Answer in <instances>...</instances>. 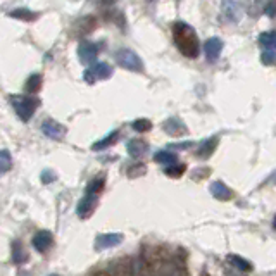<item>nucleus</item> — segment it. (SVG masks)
I'll return each mask as SVG.
<instances>
[{"label": "nucleus", "instance_id": "bb28decb", "mask_svg": "<svg viewBox=\"0 0 276 276\" xmlns=\"http://www.w3.org/2000/svg\"><path fill=\"white\" fill-rule=\"evenodd\" d=\"M131 126H133L135 131H140V133H145V131H149L150 128H152V123H150L149 119H145V118H143V119L133 121V124H131Z\"/></svg>", "mask_w": 276, "mask_h": 276}, {"label": "nucleus", "instance_id": "423d86ee", "mask_svg": "<svg viewBox=\"0 0 276 276\" xmlns=\"http://www.w3.org/2000/svg\"><path fill=\"white\" fill-rule=\"evenodd\" d=\"M78 55L81 62L92 64V62H95L97 55H99V47H97V43H93V41L83 40L81 43L78 45Z\"/></svg>", "mask_w": 276, "mask_h": 276}, {"label": "nucleus", "instance_id": "4468645a", "mask_svg": "<svg viewBox=\"0 0 276 276\" xmlns=\"http://www.w3.org/2000/svg\"><path fill=\"white\" fill-rule=\"evenodd\" d=\"M185 124L181 123L180 119H176V118H171V119H167L166 123H164V131L169 135H173V137H180V135L185 133Z\"/></svg>", "mask_w": 276, "mask_h": 276}, {"label": "nucleus", "instance_id": "9d476101", "mask_svg": "<svg viewBox=\"0 0 276 276\" xmlns=\"http://www.w3.org/2000/svg\"><path fill=\"white\" fill-rule=\"evenodd\" d=\"M97 207V195H90V194H86L85 197L79 200V204H78V216L81 219H85V218H88V216H92V212H93V209Z\"/></svg>", "mask_w": 276, "mask_h": 276}, {"label": "nucleus", "instance_id": "9b49d317", "mask_svg": "<svg viewBox=\"0 0 276 276\" xmlns=\"http://www.w3.org/2000/svg\"><path fill=\"white\" fill-rule=\"evenodd\" d=\"M121 242H123V235H119V233H107V235L97 237L95 247L99 250H102V249H109V247H114V245H119Z\"/></svg>", "mask_w": 276, "mask_h": 276}, {"label": "nucleus", "instance_id": "dca6fc26", "mask_svg": "<svg viewBox=\"0 0 276 276\" xmlns=\"http://www.w3.org/2000/svg\"><path fill=\"white\" fill-rule=\"evenodd\" d=\"M216 147H218V137L205 140V142L197 149V156L200 157V159H207V157L216 150Z\"/></svg>", "mask_w": 276, "mask_h": 276}, {"label": "nucleus", "instance_id": "1a4fd4ad", "mask_svg": "<svg viewBox=\"0 0 276 276\" xmlns=\"http://www.w3.org/2000/svg\"><path fill=\"white\" fill-rule=\"evenodd\" d=\"M52 243H54V237H52V233L47 232V230H41V232H38L37 235L33 237V247L38 252H47L52 247Z\"/></svg>", "mask_w": 276, "mask_h": 276}, {"label": "nucleus", "instance_id": "6e6552de", "mask_svg": "<svg viewBox=\"0 0 276 276\" xmlns=\"http://www.w3.org/2000/svg\"><path fill=\"white\" fill-rule=\"evenodd\" d=\"M41 131H43V133L52 140H62L66 137V128L54 119L43 121V124H41Z\"/></svg>", "mask_w": 276, "mask_h": 276}, {"label": "nucleus", "instance_id": "f3484780", "mask_svg": "<svg viewBox=\"0 0 276 276\" xmlns=\"http://www.w3.org/2000/svg\"><path fill=\"white\" fill-rule=\"evenodd\" d=\"M12 261L14 264H24L28 261V252L24 250V245L19 240L12 243Z\"/></svg>", "mask_w": 276, "mask_h": 276}, {"label": "nucleus", "instance_id": "7ed1b4c3", "mask_svg": "<svg viewBox=\"0 0 276 276\" xmlns=\"http://www.w3.org/2000/svg\"><path fill=\"white\" fill-rule=\"evenodd\" d=\"M116 61L121 68L128 69V71H135V73L143 71L142 59H140L133 50H130V48H119V50L116 52Z\"/></svg>", "mask_w": 276, "mask_h": 276}, {"label": "nucleus", "instance_id": "2eb2a0df", "mask_svg": "<svg viewBox=\"0 0 276 276\" xmlns=\"http://www.w3.org/2000/svg\"><path fill=\"white\" fill-rule=\"evenodd\" d=\"M126 149L131 157H140L149 150V145H147V142H143V140L135 138V140H130V142H128Z\"/></svg>", "mask_w": 276, "mask_h": 276}, {"label": "nucleus", "instance_id": "7c9ffc66", "mask_svg": "<svg viewBox=\"0 0 276 276\" xmlns=\"http://www.w3.org/2000/svg\"><path fill=\"white\" fill-rule=\"evenodd\" d=\"M102 2H104V3H114L116 0H102Z\"/></svg>", "mask_w": 276, "mask_h": 276}, {"label": "nucleus", "instance_id": "b1692460", "mask_svg": "<svg viewBox=\"0 0 276 276\" xmlns=\"http://www.w3.org/2000/svg\"><path fill=\"white\" fill-rule=\"evenodd\" d=\"M118 135H119V133H118V131H113V133L107 135L106 138H102V140H99V142H97V143H93L92 149H93V150H104V149H106V147H109L111 143L116 142Z\"/></svg>", "mask_w": 276, "mask_h": 276}, {"label": "nucleus", "instance_id": "c85d7f7f", "mask_svg": "<svg viewBox=\"0 0 276 276\" xmlns=\"http://www.w3.org/2000/svg\"><path fill=\"white\" fill-rule=\"evenodd\" d=\"M52 180H55L54 173H50V171H43V173H41V181H43V183H50Z\"/></svg>", "mask_w": 276, "mask_h": 276}, {"label": "nucleus", "instance_id": "ddd939ff", "mask_svg": "<svg viewBox=\"0 0 276 276\" xmlns=\"http://www.w3.org/2000/svg\"><path fill=\"white\" fill-rule=\"evenodd\" d=\"M211 194H212V197H216L218 200H230V198H232V190H230L225 183H221V181H214V183L211 185Z\"/></svg>", "mask_w": 276, "mask_h": 276}, {"label": "nucleus", "instance_id": "f03ea898", "mask_svg": "<svg viewBox=\"0 0 276 276\" xmlns=\"http://www.w3.org/2000/svg\"><path fill=\"white\" fill-rule=\"evenodd\" d=\"M10 104H12L14 111H16L17 118L21 121H30L33 118L35 111L40 107V99L30 95H10Z\"/></svg>", "mask_w": 276, "mask_h": 276}, {"label": "nucleus", "instance_id": "5701e85b", "mask_svg": "<svg viewBox=\"0 0 276 276\" xmlns=\"http://www.w3.org/2000/svg\"><path fill=\"white\" fill-rule=\"evenodd\" d=\"M185 169H187L185 164H171V166L164 167V174L169 178H180L185 173Z\"/></svg>", "mask_w": 276, "mask_h": 276}, {"label": "nucleus", "instance_id": "393cba45", "mask_svg": "<svg viewBox=\"0 0 276 276\" xmlns=\"http://www.w3.org/2000/svg\"><path fill=\"white\" fill-rule=\"evenodd\" d=\"M228 261L233 264V266L238 268V270H242V271H250V270H252V264H250L249 261L243 259V257H240V256H230Z\"/></svg>", "mask_w": 276, "mask_h": 276}, {"label": "nucleus", "instance_id": "4be33fe9", "mask_svg": "<svg viewBox=\"0 0 276 276\" xmlns=\"http://www.w3.org/2000/svg\"><path fill=\"white\" fill-rule=\"evenodd\" d=\"M12 167V157L9 150H0V174L7 173Z\"/></svg>", "mask_w": 276, "mask_h": 276}, {"label": "nucleus", "instance_id": "cd10ccee", "mask_svg": "<svg viewBox=\"0 0 276 276\" xmlns=\"http://www.w3.org/2000/svg\"><path fill=\"white\" fill-rule=\"evenodd\" d=\"M261 62L264 66H275L276 64V52L275 50H264L261 55Z\"/></svg>", "mask_w": 276, "mask_h": 276}, {"label": "nucleus", "instance_id": "a878e982", "mask_svg": "<svg viewBox=\"0 0 276 276\" xmlns=\"http://www.w3.org/2000/svg\"><path fill=\"white\" fill-rule=\"evenodd\" d=\"M102 188H104V178H95V180L90 181L88 187H86V194L99 195L100 192H102Z\"/></svg>", "mask_w": 276, "mask_h": 276}, {"label": "nucleus", "instance_id": "f257e3e1", "mask_svg": "<svg viewBox=\"0 0 276 276\" xmlns=\"http://www.w3.org/2000/svg\"><path fill=\"white\" fill-rule=\"evenodd\" d=\"M171 35H173V41L176 48L180 50L181 55L188 59H197L198 52H200V41H198V35L185 21H176L171 28Z\"/></svg>", "mask_w": 276, "mask_h": 276}, {"label": "nucleus", "instance_id": "f8f14e48", "mask_svg": "<svg viewBox=\"0 0 276 276\" xmlns=\"http://www.w3.org/2000/svg\"><path fill=\"white\" fill-rule=\"evenodd\" d=\"M9 17H14V19H19V21H24V23H33V21H37L38 17H40V14L35 12V10H30V9H24V7H21V9L10 10Z\"/></svg>", "mask_w": 276, "mask_h": 276}, {"label": "nucleus", "instance_id": "72a5a7b5", "mask_svg": "<svg viewBox=\"0 0 276 276\" xmlns=\"http://www.w3.org/2000/svg\"><path fill=\"white\" fill-rule=\"evenodd\" d=\"M48 276H59V275H48Z\"/></svg>", "mask_w": 276, "mask_h": 276}, {"label": "nucleus", "instance_id": "a211bd4d", "mask_svg": "<svg viewBox=\"0 0 276 276\" xmlns=\"http://www.w3.org/2000/svg\"><path fill=\"white\" fill-rule=\"evenodd\" d=\"M259 43L266 50H276V31H264V33H261Z\"/></svg>", "mask_w": 276, "mask_h": 276}, {"label": "nucleus", "instance_id": "473e14b6", "mask_svg": "<svg viewBox=\"0 0 276 276\" xmlns=\"http://www.w3.org/2000/svg\"><path fill=\"white\" fill-rule=\"evenodd\" d=\"M273 225H275V230H276V218H275V221H273Z\"/></svg>", "mask_w": 276, "mask_h": 276}, {"label": "nucleus", "instance_id": "39448f33", "mask_svg": "<svg viewBox=\"0 0 276 276\" xmlns=\"http://www.w3.org/2000/svg\"><path fill=\"white\" fill-rule=\"evenodd\" d=\"M221 10L228 23H238L243 16V3L240 0H221Z\"/></svg>", "mask_w": 276, "mask_h": 276}, {"label": "nucleus", "instance_id": "aec40b11", "mask_svg": "<svg viewBox=\"0 0 276 276\" xmlns=\"http://www.w3.org/2000/svg\"><path fill=\"white\" fill-rule=\"evenodd\" d=\"M154 160H156V162L171 166V164L176 162V154L169 152V150H160V152H157L156 156H154Z\"/></svg>", "mask_w": 276, "mask_h": 276}, {"label": "nucleus", "instance_id": "412c9836", "mask_svg": "<svg viewBox=\"0 0 276 276\" xmlns=\"http://www.w3.org/2000/svg\"><path fill=\"white\" fill-rule=\"evenodd\" d=\"M41 76L40 75H31L30 78L26 79V85H24V88H26L28 93H37L38 90L41 88Z\"/></svg>", "mask_w": 276, "mask_h": 276}, {"label": "nucleus", "instance_id": "0eeeda50", "mask_svg": "<svg viewBox=\"0 0 276 276\" xmlns=\"http://www.w3.org/2000/svg\"><path fill=\"white\" fill-rule=\"evenodd\" d=\"M204 52H205V57H207L209 62H216L219 59L223 52V41L221 38L218 37H212L209 40H205L204 43Z\"/></svg>", "mask_w": 276, "mask_h": 276}, {"label": "nucleus", "instance_id": "6ab92c4d", "mask_svg": "<svg viewBox=\"0 0 276 276\" xmlns=\"http://www.w3.org/2000/svg\"><path fill=\"white\" fill-rule=\"evenodd\" d=\"M259 10L268 17H276V0H256Z\"/></svg>", "mask_w": 276, "mask_h": 276}, {"label": "nucleus", "instance_id": "20e7f679", "mask_svg": "<svg viewBox=\"0 0 276 276\" xmlns=\"http://www.w3.org/2000/svg\"><path fill=\"white\" fill-rule=\"evenodd\" d=\"M113 76V68H111L107 62H95L92 68H88L85 73H83V78H85L86 83L93 85L99 79H107Z\"/></svg>", "mask_w": 276, "mask_h": 276}, {"label": "nucleus", "instance_id": "2f4dec72", "mask_svg": "<svg viewBox=\"0 0 276 276\" xmlns=\"http://www.w3.org/2000/svg\"><path fill=\"white\" fill-rule=\"evenodd\" d=\"M147 2H149V3H154V2H157V0H147Z\"/></svg>", "mask_w": 276, "mask_h": 276}, {"label": "nucleus", "instance_id": "c756f323", "mask_svg": "<svg viewBox=\"0 0 276 276\" xmlns=\"http://www.w3.org/2000/svg\"><path fill=\"white\" fill-rule=\"evenodd\" d=\"M188 147H192V142H185V143H173V145H171V149H188Z\"/></svg>", "mask_w": 276, "mask_h": 276}]
</instances>
